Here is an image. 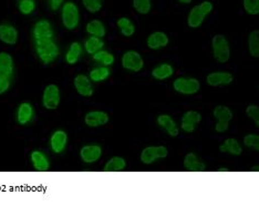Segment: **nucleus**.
<instances>
[{
  "mask_svg": "<svg viewBox=\"0 0 259 216\" xmlns=\"http://www.w3.org/2000/svg\"><path fill=\"white\" fill-rule=\"evenodd\" d=\"M36 50L38 57L44 65L54 62L59 56V48L54 39H41L36 40Z\"/></svg>",
  "mask_w": 259,
  "mask_h": 216,
  "instance_id": "1",
  "label": "nucleus"
},
{
  "mask_svg": "<svg viewBox=\"0 0 259 216\" xmlns=\"http://www.w3.org/2000/svg\"><path fill=\"white\" fill-rule=\"evenodd\" d=\"M213 56L220 64H226L230 58V48L227 39L222 35H216L212 40Z\"/></svg>",
  "mask_w": 259,
  "mask_h": 216,
  "instance_id": "2",
  "label": "nucleus"
},
{
  "mask_svg": "<svg viewBox=\"0 0 259 216\" xmlns=\"http://www.w3.org/2000/svg\"><path fill=\"white\" fill-rule=\"evenodd\" d=\"M62 24L68 30H73L78 27L80 22V14L77 5L69 2L62 7Z\"/></svg>",
  "mask_w": 259,
  "mask_h": 216,
  "instance_id": "3",
  "label": "nucleus"
},
{
  "mask_svg": "<svg viewBox=\"0 0 259 216\" xmlns=\"http://www.w3.org/2000/svg\"><path fill=\"white\" fill-rule=\"evenodd\" d=\"M213 10V5L210 2H204L191 10L188 15V26L191 28H198L205 19V17Z\"/></svg>",
  "mask_w": 259,
  "mask_h": 216,
  "instance_id": "4",
  "label": "nucleus"
},
{
  "mask_svg": "<svg viewBox=\"0 0 259 216\" xmlns=\"http://www.w3.org/2000/svg\"><path fill=\"white\" fill-rule=\"evenodd\" d=\"M213 116L217 119V123L215 126L216 132L218 133H224L226 132L229 128V122L233 119V112L228 109L227 106L224 105H218L214 109L213 112Z\"/></svg>",
  "mask_w": 259,
  "mask_h": 216,
  "instance_id": "5",
  "label": "nucleus"
},
{
  "mask_svg": "<svg viewBox=\"0 0 259 216\" xmlns=\"http://www.w3.org/2000/svg\"><path fill=\"white\" fill-rule=\"evenodd\" d=\"M169 154V151L165 146H147L141 153V161L145 166L154 163L160 158H165Z\"/></svg>",
  "mask_w": 259,
  "mask_h": 216,
  "instance_id": "6",
  "label": "nucleus"
},
{
  "mask_svg": "<svg viewBox=\"0 0 259 216\" xmlns=\"http://www.w3.org/2000/svg\"><path fill=\"white\" fill-rule=\"evenodd\" d=\"M173 87H174L175 91L180 92L182 94H195L197 93L200 89V84L197 79L194 78H178L173 83Z\"/></svg>",
  "mask_w": 259,
  "mask_h": 216,
  "instance_id": "7",
  "label": "nucleus"
},
{
  "mask_svg": "<svg viewBox=\"0 0 259 216\" xmlns=\"http://www.w3.org/2000/svg\"><path fill=\"white\" fill-rule=\"evenodd\" d=\"M60 103V90L56 84H49L44 89L42 95V104L48 110H56Z\"/></svg>",
  "mask_w": 259,
  "mask_h": 216,
  "instance_id": "8",
  "label": "nucleus"
},
{
  "mask_svg": "<svg viewBox=\"0 0 259 216\" xmlns=\"http://www.w3.org/2000/svg\"><path fill=\"white\" fill-rule=\"evenodd\" d=\"M122 66L124 69L129 71L139 72L144 67V61H143L142 56L139 52L130 50V51H126L122 57Z\"/></svg>",
  "mask_w": 259,
  "mask_h": 216,
  "instance_id": "9",
  "label": "nucleus"
},
{
  "mask_svg": "<svg viewBox=\"0 0 259 216\" xmlns=\"http://www.w3.org/2000/svg\"><path fill=\"white\" fill-rule=\"evenodd\" d=\"M201 121V116L196 111H188L182 117L181 127L185 133H192Z\"/></svg>",
  "mask_w": 259,
  "mask_h": 216,
  "instance_id": "10",
  "label": "nucleus"
},
{
  "mask_svg": "<svg viewBox=\"0 0 259 216\" xmlns=\"http://www.w3.org/2000/svg\"><path fill=\"white\" fill-rule=\"evenodd\" d=\"M34 40L41 39H54V30L48 20H40L33 27Z\"/></svg>",
  "mask_w": 259,
  "mask_h": 216,
  "instance_id": "11",
  "label": "nucleus"
},
{
  "mask_svg": "<svg viewBox=\"0 0 259 216\" xmlns=\"http://www.w3.org/2000/svg\"><path fill=\"white\" fill-rule=\"evenodd\" d=\"M84 122L90 128H97L106 126L109 122V115L103 111H91L86 113Z\"/></svg>",
  "mask_w": 259,
  "mask_h": 216,
  "instance_id": "12",
  "label": "nucleus"
},
{
  "mask_svg": "<svg viewBox=\"0 0 259 216\" xmlns=\"http://www.w3.org/2000/svg\"><path fill=\"white\" fill-rule=\"evenodd\" d=\"M80 156L84 163H94L102 156V149L99 145H85L80 151Z\"/></svg>",
  "mask_w": 259,
  "mask_h": 216,
  "instance_id": "13",
  "label": "nucleus"
},
{
  "mask_svg": "<svg viewBox=\"0 0 259 216\" xmlns=\"http://www.w3.org/2000/svg\"><path fill=\"white\" fill-rule=\"evenodd\" d=\"M68 143V135L62 130H58L51 135L50 139V147L57 154L62 153L66 150V146Z\"/></svg>",
  "mask_w": 259,
  "mask_h": 216,
  "instance_id": "14",
  "label": "nucleus"
},
{
  "mask_svg": "<svg viewBox=\"0 0 259 216\" xmlns=\"http://www.w3.org/2000/svg\"><path fill=\"white\" fill-rule=\"evenodd\" d=\"M234 77L229 72H213L207 76L206 81L211 87L228 86L233 82Z\"/></svg>",
  "mask_w": 259,
  "mask_h": 216,
  "instance_id": "15",
  "label": "nucleus"
},
{
  "mask_svg": "<svg viewBox=\"0 0 259 216\" xmlns=\"http://www.w3.org/2000/svg\"><path fill=\"white\" fill-rule=\"evenodd\" d=\"M74 88L82 96H91L93 94V87L91 84L90 78L84 75H78L74 78Z\"/></svg>",
  "mask_w": 259,
  "mask_h": 216,
  "instance_id": "16",
  "label": "nucleus"
},
{
  "mask_svg": "<svg viewBox=\"0 0 259 216\" xmlns=\"http://www.w3.org/2000/svg\"><path fill=\"white\" fill-rule=\"evenodd\" d=\"M0 41L14 45L18 41V30L14 26L0 25Z\"/></svg>",
  "mask_w": 259,
  "mask_h": 216,
  "instance_id": "17",
  "label": "nucleus"
},
{
  "mask_svg": "<svg viewBox=\"0 0 259 216\" xmlns=\"http://www.w3.org/2000/svg\"><path fill=\"white\" fill-rule=\"evenodd\" d=\"M33 169L38 172H47L50 169V162L47 155L41 151H33L30 155Z\"/></svg>",
  "mask_w": 259,
  "mask_h": 216,
  "instance_id": "18",
  "label": "nucleus"
},
{
  "mask_svg": "<svg viewBox=\"0 0 259 216\" xmlns=\"http://www.w3.org/2000/svg\"><path fill=\"white\" fill-rule=\"evenodd\" d=\"M34 115L33 107L30 103L28 102H24L21 103L18 107V112H17V122H18L20 126H27L31 122L32 118Z\"/></svg>",
  "mask_w": 259,
  "mask_h": 216,
  "instance_id": "19",
  "label": "nucleus"
},
{
  "mask_svg": "<svg viewBox=\"0 0 259 216\" xmlns=\"http://www.w3.org/2000/svg\"><path fill=\"white\" fill-rule=\"evenodd\" d=\"M147 47L152 50L162 49L169 44V37L162 31L153 32L151 36L147 38Z\"/></svg>",
  "mask_w": 259,
  "mask_h": 216,
  "instance_id": "20",
  "label": "nucleus"
},
{
  "mask_svg": "<svg viewBox=\"0 0 259 216\" xmlns=\"http://www.w3.org/2000/svg\"><path fill=\"white\" fill-rule=\"evenodd\" d=\"M14 73V59L7 52H0V77L11 78Z\"/></svg>",
  "mask_w": 259,
  "mask_h": 216,
  "instance_id": "21",
  "label": "nucleus"
},
{
  "mask_svg": "<svg viewBox=\"0 0 259 216\" xmlns=\"http://www.w3.org/2000/svg\"><path fill=\"white\" fill-rule=\"evenodd\" d=\"M184 168L187 171L192 172H204L206 170V166L204 162H201L198 156L194 153H188V154L184 158Z\"/></svg>",
  "mask_w": 259,
  "mask_h": 216,
  "instance_id": "22",
  "label": "nucleus"
},
{
  "mask_svg": "<svg viewBox=\"0 0 259 216\" xmlns=\"http://www.w3.org/2000/svg\"><path fill=\"white\" fill-rule=\"evenodd\" d=\"M158 124L160 126V128H162L170 136L175 138V136L178 135V128L176 126L175 121L173 120L170 116L168 115L160 116L158 118Z\"/></svg>",
  "mask_w": 259,
  "mask_h": 216,
  "instance_id": "23",
  "label": "nucleus"
},
{
  "mask_svg": "<svg viewBox=\"0 0 259 216\" xmlns=\"http://www.w3.org/2000/svg\"><path fill=\"white\" fill-rule=\"evenodd\" d=\"M220 151L223 153H228L234 156H239L243 153V147L236 139H227L220 146Z\"/></svg>",
  "mask_w": 259,
  "mask_h": 216,
  "instance_id": "24",
  "label": "nucleus"
},
{
  "mask_svg": "<svg viewBox=\"0 0 259 216\" xmlns=\"http://www.w3.org/2000/svg\"><path fill=\"white\" fill-rule=\"evenodd\" d=\"M85 30L89 33V35L93 36V37H97V38H103L107 33L106 27H105V25H103V22L100 20H96V19L90 21L89 24L86 25Z\"/></svg>",
  "mask_w": 259,
  "mask_h": 216,
  "instance_id": "25",
  "label": "nucleus"
},
{
  "mask_svg": "<svg viewBox=\"0 0 259 216\" xmlns=\"http://www.w3.org/2000/svg\"><path fill=\"white\" fill-rule=\"evenodd\" d=\"M173 73H174V69L170 64H162L153 69L152 76L157 80H166L173 76Z\"/></svg>",
  "mask_w": 259,
  "mask_h": 216,
  "instance_id": "26",
  "label": "nucleus"
},
{
  "mask_svg": "<svg viewBox=\"0 0 259 216\" xmlns=\"http://www.w3.org/2000/svg\"><path fill=\"white\" fill-rule=\"evenodd\" d=\"M82 55V47L79 42L71 43L66 55V61L69 65H76Z\"/></svg>",
  "mask_w": 259,
  "mask_h": 216,
  "instance_id": "27",
  "label": "nucleus"
},
{
  "mask_svg": "<svg viewBox=\"0 0 259 216\" xmlns=\"http://www.w3.org/2000/svg\"><path fill=\"white\" fill-rule=\"evenodd\" d=\"M103 47H105V42L101 40V38L93 37V36H91L89 39H86V41L84 43L85 51L92 56L96 53L97 51L102 50Z\"/></svg>",
  "mask_w": 259,
  "mask_h": 216,
  "instance_id": "28",
  "label": "nucleus"
},
{
  "mask_svg": "<svg viewBox=\"0 0 259 216\" xmlns=\"http://www.w3.org/2000/svg\"><path fill=\"white\" fill-rule=\"evenodd\" d=\"M126 167V162L123 157L114 156L109 160V162L106 164L105 171L106 172H121L123 171Z\"/></svg>",
  "mask_w": 259,
  "mask_h": 216,
  "instance_id": "29",
  "label": "nucleus"
},
{
  "mask_svg": "<svg viewBox=\"0 0 259 216\" xmlns=\"http://www.w3.org/2000/svg\"><path fill=\"white\" fill-rule=\"evenodd\" d=\"M117 25L119 27L121 33H122L124 37H131L134 35L135 27L133 24H132V21L129 18H125V17L120 18L117 22Z\"/></svg>",
  "mask_w": 259,
  "mask_h": 216,
  "instance_id": "30",
  "label": "nucleus"
},
{
  "mask_svg": "<svg viewBox=\"0 0 259 216\" xmlns=\"http://www.w3.org/2000/svg\"><path fill=\"white\" fill-rule=\"evenodd\" d=\"M109 76H110V70L107 67L95 68L90 72V80L94 82H102L107 80Z\"/></svg>",
  "mask_w": 259,
  "mask_h": 216,
  "instance_id": "31",
  "label": "nucleus"
},
{
  "mask_svg": "<svg viewBox=\"0 0 259 216\" xmlns=\"http://www.w3.org/2000/svg\"><path fill=\"white\" fill-rule=\"evenodd\" d=\"M248 47L249 52L252 57L258 58L259 57V31L254 30L250 32L248 38Z\"/></svg>",
  "mask_w": 259,
  "mask_h": 216,
  "instance_id": "32",
  "label": "nucleus"
},
{
  "mask_svg": "<svg viewBox=\"0 0 259 216\" xmlns=\"http://www.w3.org/2000/svg\"><path fill=\"white\" fill-rule=\"evenodd\" d=\"M93 59L97 62H100V64L105 65L106 67H109V66L113 65L114 56L110 52H108V51L100 50V51H97L96 53L93 55Z\"/></svg>",
  "mask_w": 259,
  "mask_h": 216,
  "instance_id": "33",
  "label": "nucleus"
},
{
  "mask_svg": "<svg viewBox=\"0 0 259 216\" xmlns=\"http://www.w3.org/2000/svg\"><path fill=\"white\" fill-rule=\"evenodd\" d=\"M133 7L139 14L146 15L151 11V0H133Z\"/></svg>",
  "mask_w": 259,
  "mask_h": 216,
  "instance_id": "34",
  "label": "nucleus"
},
{
  "mask_svg": "<svg viewBox=\"0 0 259 216\" xmlns=\"http://www.w3.org/2000/svg\"><path fill=\"white\" fill-rule=\"evenodd\" d=\"M82 3L84 8L92 14L97 13L102 8V0H82Z\"/></svg>",
  "mask_w": 259,
  "mask_h": 216,
  "instance_id": "35",
  "label": "nucleus"
},
{
  "mask_svg": "<svg viewBox=\"0 0 259 216\" xmlns=\"http://www.w3.org/2000/svg\"><path fill=\"white\" fill-rule=\"evenodd\" d=\"M244 145L255 151H259V135L257 134H248L244 138Z\"/></svg>",
  "mask_w": 259,
  "mask_h": 216,
  "instance_id": "36",
  "label": "nucleus"
},
{
  "mask_svg": "<svg viewBox=\"0 0 259 216\" xmlns=\"http://www.w3.org/2000/svg\"><path fill=\"white\" fill-rule=\"evenodd\" d=\"M244 8L247 14L258 15L259 14V0H244Z\"/></svg>",
  "mask_w": 259,
  "mask_h": 216,
  "instance_id": "37",
  "label": "nucleus"
},
{
  "mask_svg": "<svg viewBox=\"0 0 259 216\" xmlns=\"http://www.w3.org/2000/svg\"><path fill=\"white\" fill-rule=\"evenodd\" d=\"M36 8L33 0H21L19 3V10L22 15H30Z\"/></svg>",
  "mask_w": 259,
  "mask_h": 216,
  "instance_id": "38",
  "label": "nucleus"
},
{
  "mask_svg": "<svg viewBox=\"0 0 259 216\" xmlns=\"http://www.w3.org/2000/svg\"><path fill=\"white\" fill-rule=\"evenodd\" d=\"M246 115L248 116L250 119L254 120L255 124L257 127H259V106L251 104L246 109Z\"/></svg>",
  "mask_w": 259,
  "mask_h": 216,
  "instance_id": "39",
  "label": "nucleus"
},
{
  "mask_svg": "<svg viewBox=\"0 0 259 216\" xmlns=\"http://www.w3.org/2000/svg\"><path fill=\"white\" fill-rule=\"evenodd\" d=\"M10 88V79L0 77V94H4Z\"/></svg>",
  "mask_w": 259,
  "mask_h": 216,
  "instance_id": "40",
  "label": "nucleus"
},
{
  "mask_svg": "<svg viewBox=\"0 0 259 216\" xmlns=\"http://www.w3.org/2000/svg\"><path fill=\"white\" fill-rule=\"evenodd\" d=\"M63 2H65V0H50L51 9H53L54 11L58 10V9H59V8L61 7V6H62Z\"/></svg>",
  "mask_w": 259,
  "mask_h": 216,
  "instance_id": "41",
  "label": "nucleus"
},
{
  "mask_svg": "<svg viewBox=\"0 0 259 216\" xmlns=\"http://www.w3.org/2000/svg\"><path fill=\"white\" fill-rule=\"evenodd\" d=\"M178 2L182 3V4H191L192 0H178Z\"/></svg>",
  "mask_w": 259,
  "mask_h": 216,
  "instance_id": "42",
  "label": "nucleus"
},
{
  "mask_svg": "<svg viewBox=\"0 0 259 216\" xmlns=\"http://www.w3.org/2000/svg\"><path fill=\"white\" fill-rule=\"evenodd\" d=\"M258 169H259V167H254L252 168V171H258Z\"/></svg>",
  "mask_w": 259,
  "mask_h": 216,
  "instance_id": "43",
  "label": "nucleus"
}]
</instances>
